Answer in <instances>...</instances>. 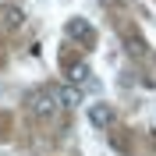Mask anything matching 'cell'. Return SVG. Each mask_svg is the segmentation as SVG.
I'll return each mask as SVG.
<instances>
[{"instance_id": "cell-2", "label": "cell", "mask_w": 156, "mask_h": 156, "mask_svg": "<svg viewBox=\"0 0 156 156\" xmlns=\"http://www.w3.org/2000/svg\"><path fill=\"white\" fill-rule=\"evenodd\" d=\"M64 36H68L71 43H92V39H96V29H92L85 18H68L64 21Z\"/></svg>"}, {"instance_id": "cell-4", "label": "cell", "mask_w": 156, "mask_h": 156, "mask_svg": "<svg viewBox=\"0 0 156 156\" xmlns=\"http://www.w3.org/2000/svg\"><path fill=\"white\" fill-rule=\"evenodd\" d=\"M53 96H57V107L60 110H75V107H82V89L78 85H57L53 89Z\"/></svg>"}, {"instance_id": "cell-1", "label": "cell", "mask_w": 156, "mask_h": 156, "mask_svg": "<svg viewBox=\"0 0 156 156\" xmlns=\"http://www.w3.org/2000/svg\"><path fill=\"white\" fill-rule=\"evenodd\" d=\"M29 114L39 117V121H50V117L57 114V96H53V89H36L29 96Z\"/></svg>"}, {"instance_id": "cell-5", "label": "cell", "mask_w": 156, "mask_h": 156, "mask_svg": "<svg viewBox=\"0 0 156 156\" xmlns=\"http://www.w3.org/2000/svg\"><path fill=\"white\" fill-rule=\"evenodd\" d=\"M0 18H4V29H21V21H25V11L11 4V7H4V11H0Z\"/></svg>"}, {"instance_id": "cell-3", "label": "cell", "mask_w": 156, "mask_h": 156, "mask_svg": "<svg viewBox=\"0 0 156 156\" xmlns=\"http://www.w3.org/2000/svg\"><path fill=\"white\" fill-rule=\"evenodd\" d=\"M89 124L96 128V131H107V128H114V107L110 103H89Z\"/></svg>"}, {"instance_id": "cell-7", "label": "cell", "mask_w": 156, "mask_h": 156, "mask_svg": "<svg viewBox=\"0 0 156 156\" xmlns=\"http://www.w3.org/2000/svg\"><path fill=\"white\" fill-rule=\"evenodd\" d=\"M128 53H131V57H142V53H146V43L138 36H128Z\"/></svg>"}, {"instance_id": "cell-8", "label": "cell", "mask_w": 156, "mask_h": 156, "mask_svg": "<svg viewBox=\"0 0 156 156\" xmlns=\"http://www.w3.org/2000/svg\"><path fill=\"white\" fill-rule=\"evenodd\" d=\"M103 4H110V0H103Z\"/></svg>"}, {"instance_id": "cell-6", "label": "cell", "mask_w": 156, "mask_h": 156, "mask_svg": "<svg viewBox=\"0 0 156 156\" xmlns=\"http://www.w3.org/2000/svg\"><path fill=\"white\" fill-rule=\"evenodd\" d=\"M89 75H92L89 64H71V68H68V82H71V85H85Z\"/></svg>"}]
</instances>
